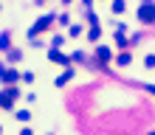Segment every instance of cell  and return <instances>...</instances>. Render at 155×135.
I'll list each match as a JSON object with an SVG mask.
<instances>
[{
  "mask_svg": "<svg viewBox=\"0 0 155 135\" xmlns=\"http://www.w3.org/2000/svg\"><path fill=\"white\" fill-rule=\"evenodd\" d=\"M138 20H141L144 25H152V23H155V3H152V0H150V3H144V0H141Z\"/></svg>",
  "mask_w": 155,
  "mask_h": 135,
  "instance_id": "1",
  "label": "cell"
},
{
  "mask_svg": "<svg viewBox=\"0 0 155 135\" xmlns=\"http://www.w3.org/2000/svg\"><path fill=\"white\" fill-rule=\"evenodd\" d=\"M51 20H54L51 14H45V17H40V20H37V25H34V28H31V34H37V31H45V28H48V25H51Z\"/></svg>",
  "mask_w": 155,
  "mask_h": 135,
  "instance_id": "2",
  "label": "cell"
},
{
  "mask_svg": "<svg viewBox=\"0 0 155 135\" xmlns=\"http://www.w3.org/2000/svg\"><path fill=\"white\" fill-rule=\"evenodd\" d=\"M48 56H51L54 62H62V65H68V56H62V53H59V51H51V53H48Z\"/></svg>",
  "mask_w": 155,
  "mask_h": 135,
  "instance_id": "3",
  "label": "cell"
},
{
  "mask_svg": "<svg viewBox=\"0 0 155 135\" xmlns=\"http://www.w3.org/2000/svg\"><path fill=\"white\" fill-rule=\"evenodd\" d=\"M71 76H74V70H71V68H68V70H65V73H62V76L57 79V85L62 87V85H65V82H68V79H71Z\"/></svg>",
  "mask_w": 155,
  "mask_h": 135,
  "instance_id": "4",
  "label": "cell"
},
{
  "mask_svg": "<svg viewBox=\"0 0 155 135\" xmlns=\"http://www.w3.org/2000/svg\"><path fill=\"white\" fill-rule=\"evenodd\" d=\"M124 8H127V3H124V0H113V11H116V14H121Z\"/></svg>",
  "mask_w": 155,
  "mask_h": 135,
  "instance_id": "5",
  "label": "cell"
},
{
  "mask_svg": "<svg viewBox=\"0 0 155 135\" xmlns=\"http://www.w3.org/2000/svg\"><path fill=\"white\" fill-rule=\"evenodd\" d=\"M130 62H133L130 53H121V56H118V65H121V68H124V65H130Z\"/></svg>",
  "mask_w": 155,
  "mask_h": 135,
  "instance_id": "6",
  "label": "cell"
},
{
  "mask_svg": "<svg viewBox=\"0 0 155 135\" xmlns=\"http://www.w3.org/2000/svg\"><path fill=\"white\" fill-rule=\"evenodd\" d=\"M96 53H99V59H102V62H107V59H110V51H107V48H99Z\"/></svg>",
  "mask_w": 155,
  "mask_h": 135,
  "instance_id": "7",
  "label": "cell"
},
{
  "mask_svg": "<svg viewBox=\"0 0 155 135\" xmlns=\"http://www.w3.org/2000/svg\"><path fill=\"white\" fill-rule=\"evenodd\" d=\"M0 48H3V51L8 48V34H0Z\"/></svg>",
  "mask_w": 155,
  "mask_h": 135,
  "instance_id": "8",
  "label": "cell"
},
{
  "mask_svg": "<svg viewBox=\"0 0 155 135\" xmlns=\"http://www.w3.org/2000/svg\"><path fill=\"white\" fill-rule=\"evenodd\" d=\"M144 65H147V68H155V56H152V53H150L147 59H144Z\"/></svg>",
  "mask_w": 155,
  "mask_h": 135,
  "instance_id": "9",
  "label": "cell"
},
{
  "mask_svg": "<svg viewBox=\"0 0 155 135\" xmlns=\"http://www.w3.org/2000/svg\"><path fill=\"white\" fill-rule=\"evenodd\" d=\"M147 90H150V93H152V96H155V85H150V87H147Z\"/></svg>",
  "mask_w": 155,
  "mask_h": 135,
  "instance_id": "10",
  "label": "cell"
},
{
  "mask_svg": "<svg viewBox=\"0 0 155 135\" xmlns=\"http://www.w3.org/2000/svg\"><path fill=\"white\" fill-rule=\"evenodd\" d=\"M62 3H71V0H62Z\"/></svg>",
  "mask_w": 155,
  "mask_h": 135,
  "instance_id": "11",
  "label": "cell"
}]
</instances>
